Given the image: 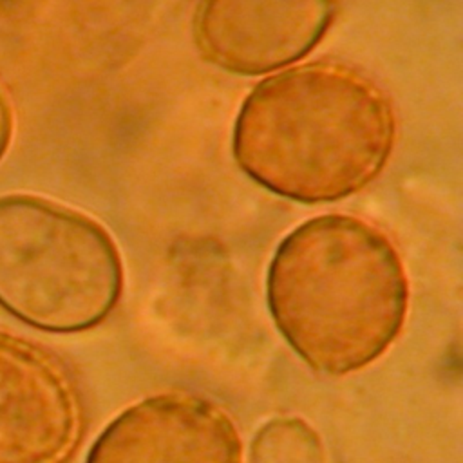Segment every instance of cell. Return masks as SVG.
<instances>
[{
    "label": "cell",
    "mask_w": 463,
    "mask_h": 463,
    "mask_svg": "<svg viewBox=\"0 0 463 463\" xmlns=\"http://www.w3.org/2000/svg\"><path fill=\"white\" fill-rule=\"evenodd\" d=\"M396 137L387 94L364 72L309 61L259 81L232 130L237 166L302 204L358 194L385 168Z\"/></svg>",
    "instance_id": "1"
},
{
    "label": "cell",
    "mask_w": 463,
    "mask_h": 463,
    "mask_svg": "<svg viewBox=\"0 0 463 463\" xmlns=\"http://www.w3.org/2000/svg\"><path fill=\"white\" fill-rule=\"evenodd\" d=\"M123 264L92 217L33 195H0V307L54 335L94 329L116 309Z\"/></svg>",
    "instance_id": "3"
},
{
    "label": "cell",
    "mask_w": 463,
    "mask_h": 463,
    "mask_svg": "<svg viewBox=\"0 0 463 463\" xmlns=\"http://www.w3.org/2000/svg\"><path fill=\"white\" fill-rule=\"evenodd\" d=\"M13 137V110L5 92L0 89V159L9 148Z\"/></svg>",
    "instance_id": "8"
},
{
    "label": "cell",
    "mask_w": 463,
    "mask_h": 463,
    "mask_svg": "<svg viewBox=\"0 0 463 463\" xmlns=\"http://www.w3.org/2000/svg\"><path fill=\"white\" fill-rule=\"evenodd\" d=\"M336 13V0H197L192 40L210 65L259 76L307 56Z\"/></svg>",
    "instance_id": "5"
},
{
    "label": "cell",
    "mask_w": 463,
    "mask_h": 463,
    "mask_svg": "<svg viewBox=\"0 0 463 463\" xmlns=\"http://www.w3.org/2000/svg\"><path fill=\"white\" fill-rule=\"evenodd\" d=\"M83 430V398L65 362L0 331V463H67Z\"/></svg>",
    "instance_id": "4"
},
{
    "label": "cell",
    "mask_w": 463,
    "mask_h": 463,
    "mask_svg": "<svg viewBox=\"0 0 463 463\" xmlns=\"http://www.w3.org/2000/svg\"><path fill=\"white\" fill-rule=\"evenodd\" d=\"M250 463H326L317 430L295 416L266 421L250 445Z\"/></svg>",
    "instance_id": "7"
},
{
    "label": "cell",
    "mask_w": 463,
    "mask_h": 463,
    "mask_svg": "<svg viewBox=\"0 0 463 463\" xmlns=\"http://www.w3.org/2000/svg\"><path fill=\"white\" fill-rule=\"evenodd\" d=\"M85 463H242V441L217 403L175 391L119 412L94 439Z\"/></svg>",
    "instance_id": "6"
},
{
    "label": "cell",
    "mask_w": 463,
    "mask_h": 463,
    "mask_svg": "<svg viewBox=\"0 0 463 463\" xmlns=\"http://www.w3.org/2000/svg\"><path fill=\"white\" fill-rule=\"evenodd\" d=\"M275 327L317 373L344 376L380 358L400 335L409 282L385 233L344 213L293 228L266 273Z\"/></svg>",
    "instance_id": "2"
}]
</instances>
